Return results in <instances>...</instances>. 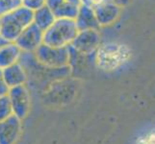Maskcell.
I'll return each instance as SVG.
<instances>
[{"instance_id":"obj_13","label":"cell","mask_w":155,"mask_h":144,"mask_svg":"<svg viewBox=\"0 0 155 144\" xmlns=\"http://www.w3.org/2000/svg\"><path fill=\"white\" fill-rule=\"evenodd\" d=\"M21 53L22 52L15 41H9L7 44L0 47V69L18 62Z\"/></svg>"},{"instance_id":"obj_24","label":"cell","mask_w":155,"mask_h":144,"mask_svg":"<svg viewBox=\"0 0 155 144\" xmlns=\"http://www.w3.org/2000/svg\"><path fill=\"white\" fill-rule=\"evenodd\" d=\"M0 24H1V23H0Z\"/></svg>"},{"instance_id":"obj_23","label":"cell","mask_w":155,"mask_h":144,"mask_svg":"<svg viewBox=\"0 0 155 144\" xmlns=\"http://www.w3.org/2000/svg\"><path fill=\"white\" fill-rule=\"evenodd\" d=\"M66 1L76 5V6H80V5H81V0H66Z\"/></svg>"},{"instance_id":"obj_8","label":"cell","mask_w":155,"mask_h":144,"mask_svg":"<svg viewBox=\"0 0 155 144\" xmlns=\"http://www.w3.org/2000/svg\"><path fill=\"white\" fill-rule=\"evenodd\" d=\"M21 133V120L14 114L0 121V144H15Z\"/></svg>"},{"instance_id":"obj_14","label":"cell","mask_w":155,"mask_h":144,"mask_svg":"<svg viewBox=\"0 0 155 144\" xmlns=\"http://www.w3.org/2000/svg\"><path fill=\"white\" fill-rule=\"evenodd\" d=\"M56 19L52 11L42 5L41 7L33 11V23L37 25L41 31H45Z\"/></svg>"},{"instance_id":"obj_3","label":"cell","mask_w":155,"mask_h":144,"mask_svg":"<svg viewBox=\"0 0 155 144\" xmlns=\"http://www.w3.org/2000/svg\"><path fill=\"white\" fill-rule=\"evenodd\" d=\"M78 33L74 19L56 18L48 28L44 31L42 43L54 47L71 45Z\"/></svg>"},{"instance_id":"obj_21","label":"cell","mask_w":155,"mask_h":144,"mask_svg":"<svg viewBox=\"0 0 155 144\" xmlns=\"http://www.w3.org/2000/svg\"><path fill=\"white\" fill-rule=\"evenodd\" d=\"M105 0H81V4H84V5H87L89 7H92V8H94L98 6L99 4L103 3Z\"/></svg>"},{"instance_id":"obj_18","label":"cell","mask_w":155,"mask_h":144,"mask_svg":"<svg viewBox=\"0 0 155 144\" xmlns=\"http://www.w3.org/2000/svg\"><path fill=\"white\" fill-rule=\"evenodd\" d=\"M136 144H154V132H148L139 136Z\"/></svg>"},{"instance_id":"obj_12","label":"cell","mask_w":155,"mask_h":144,"mask_svg":"<svg viewBox=\"0 0 155 144\" xmlns=\"http://www.w3.org/2000/svg\"><path fill=\"white\" fill-rule=\"evenodd\" d=\"M2 74L9 88L25 85L27 81V74H26L25 68L19 62L3 68Z\"/></svg>"},{"instance_id":"obj_4","label":"cell","mask_w":155,"mask_h":144,"mask_svg":"<svg viewBox=\"0 0 155 144\" xmlns=\"http://www.w3.org/2000/svg\"><path fill=\"white\" fill-rule=\"evenodd\" d=\"M33 55L36 62L47 67L61 68L68 66L69 63L68 46L54 47L41 43Z\"/></svg>"},{"instance_id":"obj_10","label":"cell","mask_w":155,"mask_h":144,"mask_svg":"<svg viewBox=\"0 0 155 144\" xmlns=\"http://www.w3.org/2000/svg\"><path fill=\"white\" fill-rule=\"evenodd\" d=\"M74 22L76 24L78 31L100 29V26L94 12V8L84 4H81L79 6L77 14L74 18Z\"/></svg>"},{"instance_id":"obj_15","label":"cell","mask_w":155,"mask_h":144,"mask_svg":"<svg viewBox=\"0 0 155 144\" xmlns=\"http://www.w3.org/2000/svg\"><path fill=\"white\" fill-rule=\"evenodd\" d=\"M13 114V109L8 95L0 96V121Z\"/></svg>"},{"instance_id":"obj_7","label":"cell","mask_w":155,"mask_h":144,"mask_svg":"<svg viewBox=\"0 0 155 144\" xmlns=\"http://www.w3.org/2000/svg\"><path fill=\"white\" fill-rule=\"evenodd\" d=\"M44 31H41L38 26L32 22L28 25L15 40L21 52L34 53L37 48L42 43Z\"/></svg>"},{"instance_id":"obj_6","label":"cell","mask_w":155,"mask_h":144,"mask_svg":"<svg viewBox=\"0 0 155 144\" xmlns=\"http://www.w3.org/2000/svg\"><path fill=\"white\" fill-rule=\"evenodd\" d=\"M100 44L101 35L99 30H83L78 31L71 46L80 54L88 56L94 54Z\"/></svg>"},{"instance_id":"obj_5","label":"cell","mask_w":155,"mask_h":144,"mask_svg":"<svg viewBox=\"0 0 155 144\" xmlns=\"http://www.w3.org/2000/svg\"><path fill=\"white\" fill-rule=\"evenodd\" d=\"M11 105H12L13 114L18 116L20 120L24 119L30 111L31 98L28 88L25 85L13 87L9 88L8 94Z\"/></svg>"},{"instance_id":"obj_22","label":"cell","mask_w":155,"mask_h":144,"mask_svg":"<svg viewBox=\"0 0 155 144\" xmlns=\"http://www.w3.org/2000/svg\"><path fill=\"white\" fill-rule=\"evenodd\" d=\"M9 42V40H7L6 39L4 38V37H2L1 35H0V47L5 45V44H7Z\"/></svg>"},{"instance_id":"obj_9","label":"cell","mask_w":155,"mask_h":144,"mask_svg":"<svg viewBox=\"0 0 155 144\" xmlns=\"http://www.w3.org/2000/svg\"><path fill=\"white\" fill-rule=\"evenodd\" d=\"M121 9L115 4L106 1L94 7V12L100 27H107L116 23L121 14Z\"/></svg>"},{"instance_id":"obj_11","label":"cell","mask_w":155,"mask_h":144,"mask_svg":"<svg viewBox=\"0 0 155 144\" xmlns=\"http://www.w3.org/2000/svg\"><path fill=\"white\" fill-rule=\"evenodd\" d=\"M45 5L52 11L56 18L64 19H74L79 8L66 0H45Z\"/></svg>"},{"instance_id":"obj_1","label":"cell","mask_w":155,"mask_h":144,"mask_svg":"<svg viewBox=\"0 0 155 144\" xmlns=\"http://www.w3.org/2000/svg\"><path fill=\"white\" fill-rule=\"evenodd\" d=\"M131 57L128 45L120 42H106L100 44L94 52L95 65L101 70L110 72L124 66Z\"/></svg>"},{"instance_id":"obj_19","label":"cell","mask_w":155,"mask_h":144,"mask_svg":"<svg viewBox=\"0 0 155 144\" xmlns=\"http://www.w3.org/2000/svg\"><path fill=\"white\" fill-rule=\"evenodd\" d=\"M9 87L7 86L6 82H5L3 74H2V69H0V96L7 95L9 91Z\"/></svg>"},{"instance_id":"obj_17","label":"cell","mask_w":155,"mask_h":144,"mask_svg":"<svg viewBox=\"0 0 155 144\" xmlns=\"http://www.w3.org/2000/svg\"><path fill=\"white\" fill-rule=\"evenodd\" d=\"M45 0H21L22 6L31 9V10H36L40 7H41L42 5H45Z\"/></svg>"},{"instance_id":"obj_20","label":"cell","mask_w":155,"mask_h":144,"mask_svg":"<svg viewBox=\"0 0 155 144\" xmlns=\"http://www.w3.org/2000/svg\"><path fill=\"white\" fill-rule=\"evenodd\" d=\"M106 2H109L112 4H115L117 6H119L120 8H124L130 4L131 0H105Z\"/></svg>"},{"instance_id":"obj_2","label":"cell","mask_w":155,"mask_h":144,"mask_svg":"<svg viewBox=\"0 0 155 144\" xmlns=\"http://www.w3.org/2000/svg\"><path fill=\"white\" fill-rule=\"evenodd\" d=\"M33 22V10L20 6L0 17V35L9 41H15L28 25Z\"/></svg>"},{"instance_id":"obj_16","label":"cell","mask_w":155,"mask_h":144,"mask_svg":"<svg viewBox=\"0 0 155 144\" xmlns=\"http://www.w3.org/2000/svg\"><path fill=\"white\" fill-rule=\"evenodd\" d=\"M22 6L21 0H0V17Z\"/></svg>"}]
</instances>
